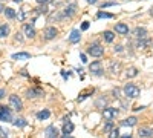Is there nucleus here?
<instances>
[{
  "instance_id": "e433bc0d",
  "label": "nucleus",
  "mask_w": 153,
  "mask_h": 138,
  "mask_svg": "<svg viewBox=\"0 0 153 138\" xmlns=\"http://www.w3.org/2000/svg\"><path fill=\"white\" fill-rule=\"evenodd\" d=\"M5 97V89H0V100Z\"/></svg>"
},
{
  "instance_id": "a211bd4d",
  "label": "nucleus",
  "mask_w": 153,
  "mask_h": 138,
  "mask_svg": "<svg viewBox=\"0 0 153 138\" xmlns=\"http://www.w3.org/2000/svg\"><path fill=\"white\" fill-rule=\"evenodd\" d=\"M49 115H51V112L48 110V109H45V110H40L37 114V118L38 120H46V118H49Z\"/></svg>"
},
{
  "instance_id": "c756f323",
  "label": "nucleus",
  "mask_w": 153,
  "mask_h": 138,
  "mask_svg": "<svg viewBox=\"0 0 153 138\" xmlns=\"http://www.w3.org/2000/svg\"><path fill=\"white\" fill-rule=\"evenodd\" d=\"M16 17H17L19 20H25V11H20L19 14H16Z\"/></svg>"
},
{
  "instance_id": "58836bf2",
  "label": "nucleus",
  "mask_w": 153,
  "mask_h": 138,
  "mask_svg": "<svg viewBox=\"0 0 153 138\" xmlns=\"http://www.w3.org/2000/svg\"><path fill=\"white\" fill-rule=\"evenodd\" d=\"M86 2H87V3H92V5H94V3H97V2H98V0H86Z\"/></svg>"
},
{
  "instance_id": "1a4fd4ad",
  "label": "nucleus",
  "mask_w": 153,
  "mask_h": 138,
  "mask_svg": "<svg viewBox=\"0 0 153 138\" xmlns=\"http://www.w3.org/2000/svg\"><path fill=\"white\" fill-rule=\"evenodd\" d=\"M57 135H58V131H57L55 126H48L46 128V131H45V137L46 138H55Z\"/></svg>"
},
{
  "instance_id": "79ce46f5",
  "label": "nucleus",
  "mask_w": 153,
  "mask_h": 138,
  "mask_svg": "<svg viewBox=\"0 0 153 138\" xmlns=\"http://www.w3.org/2000/svg\"><path fill=\"white\" fill-rule=\"evenodd\" d=\"M14 2H16V3H20V2H23V0H14Z\"/></svg>"
},
{
  "instance_id": "a18cd8bd",
  "label": "nucleus",
  "mask_w": 153,
  "mask_h": 138,
  "mask_svg": "<svg viewBox=\"0 0 153 138\" xmlns=\"http://www.w3.org/2000/svg\"><path fill=\"white\" fill-rule=\"evenodd\" d=\"M0 2H5V0H0Z\"/></svg>"
},
{
  "instance_id": "4be33fe9",
  "label": "nucleus",
  "mask_w": 153,
  "mask_h": 138,
  "mask_svg": "<svg viewBox=\"0 0 153 138\" xmlns=\"http://www.w3.org/2000/svg\"><path fill=\"white\" fill-rule=\"evenodd\" d=\"M3 12H5V16H6L8 19H14V17H16V11L12 9V8H6Z\"/></svg>"
},
{
  "instance_id": "473e14b6",
  "label": "nucleus",
  "mask_w": 153,
  "mask_h": 138,
  "mask_svg": "<svg viewBox=\"0 0 153 138\" xmlns=\"http://www.w3.org/2000/svg\"><path fill=\"white\" fill-rule=\"evenodd\" d=\"M61 75H63V78H65V80L69 78V72H66V71H61Z\"/></svg>"
},
{
  "instance_id": "f704fd0d",
  "label": "nucleus",
  "mask_w": 153,
  "mask_h": 138,
  "mask_svg": "<svg viewBox=\"0 0 153 138\" xmlns=\"http://www.w3.org/2000/svg\"><path fill=\"white\" fill-rule=\"evenodd\" d=\"M16 40H19V42H22V40H23V37H22V34H20V32H17V34H16Z\"/></svg>"
},
{
  "instance_id": "b1692460",
  "label": "nucleus",
  "mask_w": 153,
  "mask_h": 138,
  "mask_svg": "<svg viewBox=\"0 0 153 138\" xmlns=\"http://www.w3.org/2000/svg\"><path fill=\"white\" fill-rule=\"evenodd\" d=\"M113 39H115V34H113L112 31H106V32H104V40H106V42L110 43V42H113Z\"/></svg>"
},
{
  "instance_id": "aec40b11",
  "label": "nucleus",
  "mask_w": 153,
  "mask_h": 138,
  "mask_svg": "<svg viewBox=\"0 0 153 138\" xmlns=\"http://www.w3.org/2000/svg\"><path fill=\"white\" fill-rule=\"evenodd\" d=\"M9 34V26L8 25H2V26H0V39H2V37H6Z\"/></svg>"
},
{
  "instance_id": "412c9836",
  "label": "nucleus",
  "mask_w": 153,
  "mask_h": 138,
  "mask_svg": "<svg viewBox=\"0 0 153 138\" xmlns=\"http://www.w3.org/2000/svg\"><path fill=\"white\" fill-rule=\"evenodd\" d=\"M40 95H42V91H38V89L28 91V98H35V97H40Z\"/></svg>"
},
{
  "instance_id": "423d86ee",
  "label": "nucleus",
  "mask_w": 153,
  "mask_h": 138,
  "mask_svg": "<svg viewBox=\"0 0 153 138\" xmlns=\"http://www.w3.org/2000/svg\"><path fill=\"white\" fill-rule=\"evenodd\" d=\"M89 69H91V72L94 75H101L103 74V66H101V61H92V65L89 66Z\"/></svg>"
},
{
  "instance_id": "20e7f679",
  "label": "nucleus",
  "mask_w": 153,
  "mask_h": 138,
  "mask_svg": "<svg viewBox=\"0 0 153 138\" xmlns=\"http://www.w3.org/2000/svg\"><path fill=\"white\" fill-rule=\"evenodd\" d=\"M9 103H11V106L14 107L16 110H22L23 109V103H22V100L17 95H11L9 97Z\"/></svg>"
},
{
  "instance_id": "4c0bfd02",
  "label": "nucleus",
  "mask_w": 153,
  "mask_h": 138,
  "mask_svg": "<svg viewBox=\"0 0 153 138\" xmlns=\"http://www.w3.org/2000/svg\"><path fill=\"white\" fill-rule=\"evenodd\" d=\"M81 61H83V63H86V61H87V60H86V55H84V54H81Z\"/></svg>"
},
{
  "instance_id": "2f4dec72",
  "label": "nucleus",
  "mask_w": 153,
  "mask_h": 138,
  "mask_svg": "<svg viewBox=\"0 0 153 138\" xmlns=\"http://www.w3.org/2000/svg\"><path fill=\"white\" fill-rule=\"evenodd\" d=\"M0 137H2V138H8V134H6L2 128H0Z\"/></svg>"
},
{
  "instance_id": "ddd939ff",
  "label": "nucleus",
  "mask_w": 153,
  "mask_h": 138,
  "mask_svg": "<svg viewBox=\"0 0 153 138\" xmlns=\"http://www.w3.org/2000/svg\"><path fill=\"white\" fill-rule=\"evenodd\" d=\"M136 123H138V118L136 117H129V118H126V120L121 121L123 126H135Z\"/></svg>"
},
{
  "instance_id": "9d476101",
  "label": "nucleus",
  "mask_w": 153,
  "mask_h": 138,
  "mask_svg": "<svg viewBox=\"0 0 153 138\" xmlns=\"http://www.w3.org/2000/svg\"><path fill=\"white\" fill-rule=\"evenodd\" d=\"M115 31H117L118 34L126 35V34H129V26H127L126 23H117L115 25Z\"/></svg>"
},
{
  "instance_id": "6e6552de",
  "label": "nucleus",
  "mask_w": 153,
  "mask_h": 138,
  "mask_svg": "<svg viewBox=\"0 0 153 138\" xmlns=\"http://www.w3.org/2000/svg\"><path fill=\"white\" fill-rule=\"evenodd\" d=\"M23 29H25V34H26V37H28V39H34V37L37 35V32H35V29H34V26H32V25H25V26H23Z\"/></svg>"
},
{
  "instance_id": "2eb2a0df",
  "label": "nucleus",
  "mask_w": 153,
  "mask_h": 138,
  "mask_svg": "<svg viewBox=\"0 0 153 138\" xmlns=\"http://www.w3.org/2000/svg\"><path fill=\"white\" fill-rule=\"evenodd\" d=\"M72 131H74V124H72L69 120L65 121V126H63V134L68 135V134H72Z\"/></svg>"
},
{
  "instance_id": "a878e982",
  "label": "nucleus",
  "mask_w": 153,
  "mask_h": 138,
  "mask_svg": "<svg viewBox=\"0 0 153 138\" xmlns=\"http://www.w3.org/2000/svg\"><path fill=\"white\" fill-rule=\"evenodd\" d=\"M97 17H98V19H112L113 16H112V14H109V12H98Z\"/></svg>"
},
{
  "instance_id": "37998d69",
  "label": "nucleus",
  "mask_w": 153,
  "mask_h": 138,
  "mask_svg": "<svg viewBox=\"0 0 153 138\" xmlns=\"http://www.w3.org/2000/svg\"><path fill=\"white\" fill-rule=\"evenodd\" d=\"M63 138H74V137H68V135H65V137H63Z\"/></svg>"
},
{
  "instance_id": "c9c22d12",
  "label": "nucleus",
  "mask_w": 153,
  "mask_h": 138,
  "mask_svg": "<svg viewBox=\"0 0 153 138\" xmlns=\"http://www.w3.org/2000/svg\"><path fill=\"white\" fill-rule=\"evenodd\" d=\"M113 5H115L113 2H109V3H104V5H103V8H107V6H113Z\"/></svg>"
},
{
  "instance_id": "f03ea898",
  "label": "nucleus",
  "mask_w": 153,
  "mask_h": 138,
  "mask_svg": "<svg viewBox=\"0 0 153 138\" xmlns=\"http://www.w3.org/2000/svg\"><path fill=\"white\" fill-rule=\"evenodd\" d=\"M87 54L92 55V57H101L104 54V48L101 45H98V43H94V45H91L87 48Z\"/></svg>"
},
{
  "instance_id": "393cba45",
  "label": "nucleus",
  "mask_w": 153,
  "mask_h": 138,
  "mask_svg": "<svg viewBox=\"0 0 153 138\" xmlns=\"http://www.w3.org/2000/svg\"><path fill=\"white\" fill-rule=\"evenodd\" d=\"M149 45H150V40H149V39H147V40H143V39H141V40H139V42L136 43V46H138V48H147Z\"/></svg>"
},
{
  "instance_id": "bb28decb",
  "label": "nucleus",
  "mask_w": 153,
  "mask_h": 138,
  "mask_svg": "<svg viewBox=\"0 0 153 138\" xmlns=\"http://www.w3.org/2000/svg\"><path fill=\"white\" fill-rule=\"evenodd\" d=\"M109 138H120V131L118 129H112L109 132Z\"/></svg>"
},
{
  "instance_id": "9b49d317",
  "label": "nucleus",
  "mask_w": 153,
  "mask_h": 138,
  "mask_svg": "<svg viewBox=\"0 0 153 138\" xmlns=\"http://www.w3.org/2000/svg\"><path fill=\"white\" fill-rule=\"evenodd\" d=\"M138 135L141 138H147V137H153V129L152 128H139Z\"/></svg>"
},
{
  "instance_id": "cd10ccee",
  "label": "nucleus",
  "mask_w": 153,
  "mask_h": 138,
  "mask_svg": "<svg viewBox=\"0 0 153 138\" xmlns=\"http://www.w3.org/2000/svg\"><path fill=\"white\" fill-rule=\"evenodd\" d=\"M120 69H121V65H120V63H113V65H112V72H113V74H118Z\"/></svg>"
},
{
  "instance_id": "c85d7f7f",
  "label": "nucleus",
  "mask_w": 153,
  "mask_h": 138,
  "mask_svg": "<svg viewBox=\"0 0 153 138\" xmlns=\"http://www.w3.org/2000/svg\"><path fill=\"white\" fill-rule=\"evenodd\" d=\"M112 129H113V123L112 121H107L106 126H104V132H110Z\"/></svg>"
},
{
  "instance_id": "f257e3e1",
  "label": "nucleus",
  "mask_w": 153,
  "mask_h": 138,
  "mask_svg": "<svg viewBox=\"0 0 153 138\" xmlns=\"http://www.w3.org/2000/svg\"><path fill=\"white\" fill-rule=\"evenodd\" d=\"M124 94H126V97H129V98H138L139 94H141V89H139L136 84L129 83V84L124 86Z\"/></svg>"
},
{
  "instance_id": "39448f33",
  "label": "nucleus",
  "mask_w": 153,
  "mask_h": 138,
  "mask_svg": "<svg viewBox=\"0 0 153 138\" xmlns=\"http://www.w3.org/2000/svg\"><path fill=\"white\" fill-rule=\"evenodd\" d=\"M103 115H104V118L106 120H113L115 117L118 115V109H115V107H106L104 109V112H103Z\"/></svg>"
},
{
  "instance_id": "5701e85b",
  "label": "nucleus",
  "mask_w": 153,
  "mask_h": 138,
  "mask_svg": "<svg viewBox=\"0 0 153 138\" xmlns=\"http://www.w3.org/2000/svg\"><path fill=\"white\" fill-rule=\"evenodd\" d=\"M26 120H25V118H17L16 121H14V126H17V128H25V126H26Z\"/></svg>"
},
{
  "instance_id": "7ed1b4c3",
  "label": "nucleus",
  "mask_w": 153,
  "mask_h": 138,
  "mask_svg": "<svg viewBox=\"0 0 153 138\" xmlns=\"http://www.w3.org/2000/svg\"><path fill=\"white\" fill-rule=\"evenodd\" d=\"M11 109L6 106H0V121H11Z\"/></svg>"
},
{
  "instance_id": "4468645a",
  "label": "nucleus",
  "mask_w": 153,
  "mask_h": 138,
  "mask_svg": "<svg viewBox=\"0 0 153 138\" xmlns=\"http://www.w3.org/2000/svg\"><path fill=\"white\" fill-rule=\"evenodd\" d=\"M29 58H31L29 52H19L12 55V60H29Z\"/></svg>"
},
{
  "instance_id": "72a5a7b5",
  "label": "nucleus",
  "mask_w": 153,
  "mask_h": 138,
  "mask_svg": "<svg viewBox=\"0 0 153 138\" xmlns=\"http://www.w3.org/2000/svg\"><path fill=\"white\" fill-rule=\"evenodd\" d=\"M49 2H51V0H37V3H40V5H46Z\"/></svg>"
},
{
  "instance_id": "f3484780",
  "label": "nucleus",
  "mask_w": 153,
  "mask_h": 138,
  "mask_svg": "<svg viewBox=\"0 0 153 138\" xmlns=\"http://www.w3.org/2000/svg\"><path fill=\"white\" fill-rule=\"evenodd\" d=\"M75 5H71V6H68L65 11H63V16H68V17H72L74 14H75Z\"/></svg>"
},
{
  "instance_id": "f8f14e48",
  "label": "nucleus",
  "mask_w": 153,
  "mask_h": 138,
  "mask_svg": "<svg viewBox=\"0 0 153 138\" xmlns=\"http://www.w3.org/2000/svg\"><path fill=\"white\" fill-rule=\"evenodd\" d=\"M80 39H81V35H80V31H78V29H74V31L71 32V35H69V42H71V43H78Z\"/></svg>"
},
{
  "instance_id": "6ab92c4d",
  "label": "nucleus",
  "mask_w": 153,
  "mask_h": 138,
  "mask_svg": "<svg viewBox=\"0 0 153 138\" xmlns=\"http://www.w3.org/2000/svg\"><path fill=\"white\" fill-rule=\"evenodd\" d=\"M126 75H127V77H129V78H133V77H136V75H138V69L132 66V68H129V69H127Z\"/></svg>"
},
{
  "instance_id": "a19ab883",
  "label": "nucleus",
  "mask_w": 153,
  "mask_h": 138,
  "mask_svg": "<svg viewBox=\"0 0 153 138\" xmlns=\"http://www.w3.org/2000/svg\"><path fill=\"white\" fill-rule=\"evenodd\" d=\"M123 138H132V135H124Z\"/></svg>"
},
{
  "instance_id": "7c9ffc66",
  "label": "nucleus",
  "mask_w": 153,
  "mask_h": 138,
  "mask_svg": "<svg viewBox=\"0 0 153 138\" xmlns=\"http://www.w3.org/2000/svg\"><path fill=\"white\" fill-rule=\"evenodd\" d=\"M81 29H83V31L89 29V22H83V25H81Z\"/></svg>"
},
{
  "instance_id": "c03bdc74",
  "label": "nucleus",
  "mask_w": 153,
  "mask_h": 138,
  "mask_svg": "<svg viewBox=\"0 0 153 138\" xmlns=\"http://www.w3.org/2000/svg\"><path fill=\"white\" fill-rule=\"evenodd\" d=\"M150 14H152V16H153V8H152V9H150Z\"/></svg>"
},
{
  "instance_id": "ea45409f",
  "label": "nucleus",
  "mask_w": 153,
  "mask_h": 138,
  "mask_svg": "<svg viewBox=\"0 0 153 138\" xmlns=\"http://www.w3.org/2000/svg\"><path fill=\"white\" fill-rule=\"evenodd\" d=\"M3 11H5V8L2 6V3H0V12H3Z\"/></svg>"
},
{
  "instance_id": "dca6fc26",
  "label": "nucleus",
  "mask_w": 153,
  "mask_h": 138,
  "mask_svg": "<svg viewBox=\"0 0 153 138\" xmlns=\"http://www.w3.org/2000/svg\"><path fill=\"white\" fill-rule=\"evenodd\" d=\"M133 34L138 37L139 40H141V39H144V37L147 35V31H146V28H136V29L133 31Z\"/></svg>"
},
{
  "instance_id": "0eeeda50",
  "label": "nucleus",
  "mask_w": 153,
  "mask_h": 138,
  "mask_svg": "<svg viewBox=\"0 0 153 138\" xmlns=\"http://www.w3.org/2000/svg\"><path fill=\"white\" fill-rule=\"evenodd\" d=\"M57 34H58L57 28L49 26V28L45 29V39H46V40H52V39H55V35H57Z\"/></svg>"
}]
</instances>
